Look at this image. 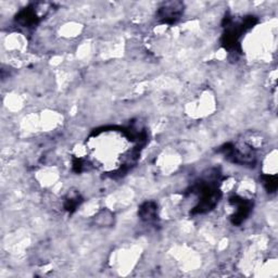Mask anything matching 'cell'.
<instances>
[{"instance_id": "6", "label": "cell", "mask_w": 278, "mask_h": 278, "mask_svg": "<svg viewBox=\"0 0 278 278\" xmlns=\"http://www.w3.org/2000/svg\"><path fill=\"white\" fill-rule=\"evenodd\" d=\"M82 202L81 198L79 197V195H72L69 199H66L65 201V209L72 212V211H74L77 207H79L80 203Z\"/></svg>"}, {"instance_id": "4", "label": "cell", "mask_w": 278, "mask_h": 278, "mask_svg": "<svg viewBox=\"0 0 278 278\" xmlns=\"http://www.w3.org/2000/svg\"><path fill=\"white\" fill-rule=\"evenodd\" d=\"M139 215L146 222H152V221L156 220L157 204L151 201L143 203L141 208L139 209Z\"/></svg>"}, {"instance_id": "2", "label": "cell", "mask_w": 278, "mask_h": 278, "mask_svg": "<svg viewBox=\"0 0 278 278\" xmlns=\"http://www.w3.org/2000/svg\"><path fill=\"white\" fill-rule=\"evenodd\" d=\"M230 204L235 208V213L231 216V221L233 224L239 225L244 222L247 219V216L250 214V211L252 209V203L250 200H246L238 195H234L229 199Z\"/></svg>"}, {"instance_id": "3", "label": "cell", "mask_w": 278, "mask_h": 278, "mask_svg": "<svg viewBox=\"0 0 278 278\" xmlns=\"http://www.w3.org/2000/svg\"><path fill=\"white\" fill-rule=\"evenodd\" d=\"M17 22L25 28L34 27L38 22V14L35 11V9H24L17 17Z\"/></svg>"}, {"instance_id": "5", "label": "cell", "mask_w": 278, "mask_h": 278, "mask_svg": "<svg viewBox=\"0 0 278 278\" xmlns=\"http://www.w3.org/2000/svg\"><path fill=\"white\" fill-rule=\"evenodd\" d=\"M263 184L270 193H274L277 188V178L275 175H267L263 177Z\"/></svg>"}, {"instance_id": "1", "label": "cell", "mask_w": 278, "mask_h": 278, "mask_svg": "<svg viewBox=\"0 0 278 278\" xmlns=\"http://www.w3.org/2000/svg\"><path fill=\"white\" fill-rule=\"evenodd\" d=\"M184 11V4L182 2H167L159 9L158 18L163 23L173 24L181 19Z\"/></svg>"}]
</instances>
